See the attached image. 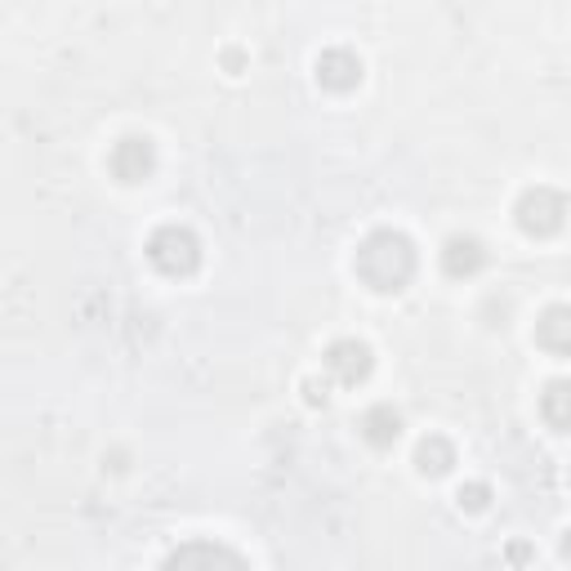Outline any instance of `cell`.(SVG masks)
<instances>
[{
  "label": "cell",
  "instance_id": "obj_10",
  "mask_svg": "<svg viewBox=\"0 0 571 571\" xmlns=\"http://www.w3.org/2000/svg\"><path fill=\"white\" fill-rule=\"evenodd\" d=\"M540 416L553 433H571V375H558L540 393Z\"/></svg>",
  "mask_w": 571,
  "mask_h": 571
},
{
  "label": "cell",
  "instance_id": "obj_15",
  "mask_svg": "<svg viewBox=\"0 0 571 571\" xmlns=\"http://www.w3.org/2000/svg\"><path fill=\"white\" fill-rule=\"evenodd\" d=\"M223 67H228L232 76H241V67H246V54H241V50H223Z\"/></svg>",
  "mask_w": 571,
  "mask_h": 571
},
{
  "label": "cell",
  "instance_id": "obj_1",
  "mask_svg": "<svg viewBox=\"0 0 571 571\" xmlns=\"http://www.w3.org/2000/svg\"><path fill=\"white\" fill-rule=\"evenodd\" d=\"M420 268L416 255V241L397 232V228H375L358 241V255H353V273L362 277V286H371L375 295H397L411 286Z\"/></svg>",
  "mask_w": 571,
  "mask_h": 571
},
{
  "label": "cell",
  "instance_id": "obj_7",
  "mask_svg": "<svg viewBox=\"0 0 571 571\" xmlns=\"http://www.w3.org/2000/svg\"><path fill=\"white\" fill-rule=\"evenodd\" d=\"M486 268V246L477 237H469V232H455V237H447V246H442V273L451 277V282H469V277H477Z\"/></svg>",
  "mask_w": 571,
  "mask_h": 571
},
{
  "label": "cell",
  "instance_id": "obj_16",
  "mask_svg": "<svg viewBox=\"0 0 571 571\" xmlns=\"http://www.w3.org/2000/svg\"><path fill=\"white\" fill-rule=\"evenodd\" d=\"M562 558L571 562V527H567V536H562Z\"/></svg>",
  "mask_w": 571,
  "mask_h": 571
},
{
  "label": "cell",
  "instance_id": "obj_6",
  "mask_svg": "<svg viewBox=\"0 0 571 571\" xmlns=\"http://www.w3.org/2000/svg\"><path fill=\"white\" fill-rule=\"evenodd\" d=\"M312 76H317V86L321 90H331V95H349L362 86V58L344 45L336 50H321L317 63H312Z\"/></svg>",
  "mask_w": 571,
  "mask_h": 571
},
{
  "label": "cell",
  "instance_id": "obj_9",
  "mask_svg": "<svg viewBox=\"0 0 571 571\" xmlns=\"http://www.w3.org/2000/svg\"><path fill=\"white\" fill-rule=\"evenodd\" d=\"M536 344L553 358H571V304H549L536 317Z\"/></svg>",
  "mask_w": 571,
  "mask_h": 571
},
{
  "label": "cell",
  "instance_id": "obj_12",
  "mask_svg": "<svg viewBox=\"0 0 571 571\" xmlns=\"http://www.w3.org/2000/svg\"><path fill=\"white\" fill-rule=\"evenodd\" d=\"M416 469H420V477H447L455 469V447L442 433H425L416 442Z\"/></svg>",
  "mask_w": 571,
  "mask_h": 571
},
{
  "label": "cell",
  "instance_id": "obj_5",
  "mask_svg": "<svg viewBox=\"0 0 571 571\" xmlns=\"http://www.w3.org/2000/svg\"><path fill=\"white\" fill-rule=\"evenodd\" d=\"M321 362H326V371H331L344 388L366 384V380H371V371H375V353H371V344H366V340H336L331 349L321 353Z\"/></svg>",
  "mask_w": 571,
  "mask_h": 571
},
{
  "label": "cell",
  "instance_id": "obj_14",
  "mask_svg": "<svg viewBox=\"0 0 571 571\" xmlns=\"http://www.w3.org/2000/svg\"><path fill=\"white\" fill-rule=\"evenodd\" d=\"M299 388H304V402L312 406V411H326V406H331V388H326L321 380H304Z\"/></svg>",
  "mask_w": 571,
  "mask_h": 571
},
{
  "label": "cell",
  "instance_id": "obj_3",
  "mask_svg": "<svg viewBox=\"0 0 571 571\" xmlns=\"http://www.w3.org/2000/svg\"><path fill=\"white\" fill-rule=\"evenodd\" d=\"M514 219H518V228H523L527 237H536V241L558 237L562 223H567V197H562L558 188H549V184H536V188H527V193L518 197Z\"/></svg>",
  "mask_w": 571,
  "mask_h": 571
},
{
  "label": "cell",
  "instance_id": "obj_8",
  "mask_svg": "<svg viewBox=\"0 0 571 571\" xmlns=\"http://www.w3.org/2000/svg\"><path fill=\"white\" fill-rule=\"evenodd\" d=\"M358 433H362V442H366V447L388 451V447L402 438V411H397L393 402H375V406H366V411H362Z\"/></svg>",
  "mask_w": 571,
  "mask_h": 571
},
{
  "label": "cell",
  "instance_id": "obj_4",
  "mask_svg": "<svg viewBox=\"0 0 571 571\" xmlns=\"http://www.w3.org/2000/svg\"><path fill=\"white\" fill-rule=\"evenodd\" d=\"M108 171H112V179H121V184H143V179H152V171H156V143H152L147 134H125V139L112 147V156H108Z\"/></svg>",
  "mask_w": 571,
  "mask_h": 571
},
{
  "label": "cell",
  "instance_id": "obj_2",
  "mask_svg": "<svg viewBox=\"0 0 571 571\" xmlns=\"http://www.w3.org/2000/svg\"><path fill=\"white\" fill-rule=\"evenodd\" d=\"M147 260L166 277H193L201 268V237L188 223H161L147 237Z\"/></svg>",
  "mask_w": 571,
  "mask_h": 571
},
{
  "label": "cell",
  "instance_id": "obj_17",
  "mask_svg": "<svg viewBox=\"0 0 571 571\" xmlns=\"http://www.w3.org/2000/svg\"><path fill=\"white\" fill-rule=\"evenodd\" d=\"M567 482H571V469H567Z\"/></svg>",
  "mask_w": 571,
  "mask_h": 571
},
{
  "label": "cell",
  "instance_id": "obj_11",
  "mask_svg": "<svg viewBox=\"0 0 571 571\" xmlns=\"http://www.w3.org/2000/svg\"><path fill=\"white\" fill-rule=\"evenodd\" d=\"M215 562H223V567H246V558H241L237 549H223V545H206V540H193V545H179L171 558H166V567H215Z\"/></svg>",
  "mask_w": 571,
  "mask_h": 571
},
{
  "label": "cell",
  "instance_id": "obj_13",
  "mask_svg": "<svg viewBox=\"0 0 571 571\" xmlns=\"http://www.w3.org/2000/svg\"><path fill=\"white\" fill-rule=\"evenodd\" d=\"M455 505L464 514H486V509H492V486H486V482H464L455 492Z\"/></svg>",
  "mask_w": 571,
  "mask_h": 571
}]
</instances>
